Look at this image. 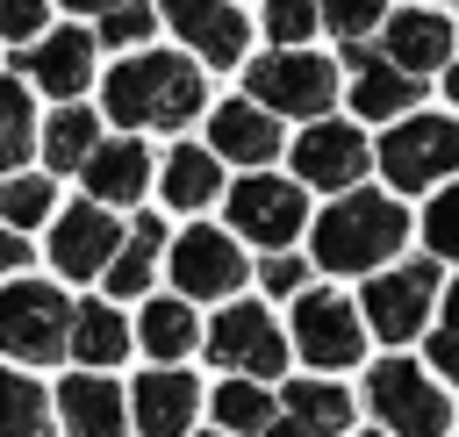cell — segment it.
I'll use <instances>...</instances> for the list:
<instances>
[{
  "mask_svg": "<svg viewBox=\"0 0 459 437\" xmlns=\"http://www.w3.org/2000/svg\"><path fill=\"white\" fill-rule=\"evenodd\" d=\"M108 115L122 129H186L201 115V64L179 57V50H143V57H122L100 86Z\"/></svg>",
  "mask_w": 459,
  "mask_h": 437,
  "instance_id": "1",
  "label": "cell"
},
{
  "mask_svg": "<svg viewBox=\"0 0 459 437\" xmlns=\"http://www.w3.org/2000/svg\"><path fill=\"white\" fill-rule=\"evenodd\" d=\"M308 236H316V265H323V272H373V265H387V258L402 251L409 215H402L387 193L344 186L337 208H323V215L308 222Z\"/></svg>",
  "mask_w": 459,
  "mask_h": 437,
  "instance_id": "2",
  "label": "cell"
},
{
  "mask_svg": "<svg viewBox=\"0 0 459 437\" xmlns=\"http://www.w3.org/2000/svg\"><path fill=\"white\" fill-rule=\"evenodd\" d=\"M72 351V301L50 279H14L0 294V358L50 365Z\"/></svg>",
  "mask_w": 459,
  "mask_h": 437,
  "instance_id": "3",
  "label": "cell"
},
{
  "mask_svg": "<svg viewBox=\"0 0 459 437\" xmlns=\"http://www.w3.org/2000/svg\"><path fill=\"white\" fill-rule=\"evenodd\" d=\"M380 172L402 193H430L437 179L459 172V122H445V115H394V129L380 136Z\"/></svg>",
  "mask_w": 459,
  "mask_h": 437,
  "instance_id": "4",
  "label": "cell"
},
{
  "mask_svg": "<svg viewBox=\"0 0 459 437\" xmlns=\"http://www.w3.org/2000/svg\"><path fill=\"white\" fill-rule=\"evenodd\" d=\"M366 401L394 437H445V423H452V401L437 394V380L416 358H380L366 380Z\"/></svg>",
  "mask_w": 459,
  "mask_h": 437,
  "instance_id": "5",
  "label": "cell"
},
{
  "mask_svg": "<svg viewBox=\"0 0 459 437\" xmlns=\"http://www.w3.org/2000/svg\"><path fill=\"white\" fill-rule=\"evenodd\" d=\"M244 86H251V100H265L273 115L316 122V115L337 100V64H330V57H308V50H294V43H280L273 57H258V64L244 72Z\"/></svg>",
  "mask_w": 459,
  "mask_h": 437,
  "instance_id": "6",
  "label": "cell"
},
{
  "mask_svg": "<svg viewBox=\"0 0 459 437\" xmlns=\"http://www.w3.org/2000/svg\"><path fill=\"white\" fill-rule=\"evenodd\" d=\"M294 351L316 373H344L366 358V308L337 301V294H294Z\"/></svg>",
  "mask_w": 459,
  "mask_h": 437,
  "instance_id": "7",
  "label": "cell"
},
{
  "mask_svg": "<svg viewBox=\"0 0 459 437\" xmlns=\"http://www.w3.org/2000/svg\"><path fill=\"white\" fill-rule=\"evenodd\" d=\"M230 229L258 251H287L301 229H308V201L294 179H273V172H251L244 186H230Z\"/></svg>",
  "mask_w": 459,
  "mask_h": 437,
  "instance_id": "8",
  "label": "cell"
},
{
  "mask_svg": "<svg viewBox=\"0 0 459 437\" xmlns=\"http://www.w3.org/2000/svg\"><path fill=\"white\" fill-rule=\"evenodd\" d=\"M208 358H215L222 373L273 380V373L287 365V337H280V322H273L258 301H237V308H222V315L208 322Z\"/></svg>",
  "mask_w": 459,
  "mask_h": 437,
  "instance_id": "9",
  "label": "cell"
},
{
  "mask_svg": "<svg viewBox=\"0 0 459 437\" xmlns=\"http://www.w3.org/2000/svg\"><path fill=\"white\" fill-rule=\"evenodd\" d=\"M430 294H437V265H430V258L366 279V301H359V308H366V330H373L380 344H409V337L423 330V315H430Z\"/></svg>",
  "mask_w": 459,
  "mask_h": 437,
  "instance_id": "10",
  "label": "cell"
},
{
  "mask_svg": "<svg viewBox=\"0 0 459 437\" xmlns=\"http://www.w3.org/2000/svg\"><path fill=\"white\" fill-rule=\"evenodd\" d=\"M122 229L129 222H115V208L108 201H72L65 215H57V229H50V258H57V272L65 279H100L108 272V258L122 251Z\"/></svg>",
  "mask_w": 459,
  "mask_h": 437,
  "instance_id": "11",
  "label": "cell"
},
{
  "mask_svg": "<svg viewBox=\"0 0 459 437\" xmlns=\"http://www.w3.org/2000/svg\"><path fill=\"white\" fill-rule=\"evenodd\" d=\"M172 279H179L186 301H222V294H237V287L251 279V265H244V251H237L230 229L194 222V229L172 244Z\"/></svg>",
  "mask_w": 459,
  "mask_h": 437,
  "instance_id": "12",
  "label": "cell"
},
{
  "mask_svg": "<svg viewBox=\"0 0 459 437\" xmlns=\"http://www.w3.org/2000/svg\"><path fill=\"white\" fill-rule=\"evenodd\" d=\"M373 165V150H366V136L351 129V122H308V136L294 143V172H301V186H323V193H344V186H359V172Z\"/></svg>",
  "mask_w": 459,
  "mask_h": 437,
  "instance_id": "13",
  "label": "cell"
},
{
  "mask_svg": "<svg viewBox=\"0 0 459 437\" xmlns=\"http://www.w3.org/2000/svg\"><path fill=\"white\" fill-rule=\"evenodd\" d=\"M158 14L179 29L186 50H201V64H237L244 43H251V29L230 0H158Z\"/></svg>",
  "mask_w": 459,
  "mask_h": 437,
  "instance_id": "14",
  "label": "cell"
},
{
  "mask_svg": "<svg viewBox=\"0 0 459 437\" xmlns=\"http://www.w3.org/2000/svg\"><path fill=\"white\" fill-rule=\"evenodd\" d=\"M93 50H100V36H86V29H43L29 50H22V72L43 86V93H57V100H72V93H86V72H93Z\"/></svg>",
  "mask_w": 459,
  "mask_h": 437,
  "instance_id": "15",
  "label": "cell"
},
{
  "mask_svg": "<svg viewBox=\"0 0 459 437\" xmlns=\"http://www.w3.org/2000/svg\"><path fill=\"white\" fill-rule=\"evenodd\" d=\"M208 150L230 165H273L280 158V122L265 100H222L208 115Z\"/></svg>",
  "mask_w": 459,
  "mask_h": 437,
  "instance_id": "16",
  "label": "cell"
},
{
  "mask_svg": "<svg viewBox=\"0 0 459 437\" xmlns=\"http://www.w3.org/2000/svg\"><path fill=\"white\" fill-rule=\"evenodd\" d=\"M380 50L402 64V72H445L452 64V21L423 0V7H402V14H387V29H380Z\"/></svg>",
  "mask_w": 459,
  "mask_h": 437,
  "instance_id": "17",
  "label": "cell"
},
{
  "mask_svg": "<svg viewBox=\"0 0 459 437\" xmlns=\"http://www.w3.org/2000/svg\"><path fill=\"white\" fill-rule=\"evenodd\" d=\"M194 408H201V387L186 380V373H143L136 387H129V423H136V437H186V423H194Z\"/></svg>",
  "mask_w": 459,
  "mask_h": 437,
  "instance_id": "18",
  "label": "cell"
},
{
  "mask_svg": "<svg viewBox=\"0 0 459 437\" xmlns=\"http://www.w3.org/2000/svg\"><path fill=\"white\" fill-rule=\"evenodd\" d=\"M57 416L72 437H129V408H122V387L100 380V365H79L65 387H57Z\"/></svg>",
  "mask_w": 459,
  "mask_h": 437,
  "instance_id": "19",
  "label": "cell"
},
{
  "mask_svg": "<svg viewBox=\"0 0 459 437\" xmlns=\"http://www.w3.org/2000/svg\"><path fill=\"white\" fill-rule=\"evenodd\" d=\"M79 179H86V193H93V201L122 208V201H143L151 158H143V143H136V136H115V143H93V158L79 165Z\"/></svg>",
  "mask_w": 459,
  "mask_h": 437,
  "instance_id": "20",
  "label": "cell"
},
{
  "mask_svg": "<svg viewBox=\"0 0 459 437\" xmlns=\"http://www.w3.org/2000/svg\"><path fill=\"white\" fill-rule=\"evenodd\" d=\"M351 107H359L366 122H394L402 107H416V72H402V64L380 50L373 64L351 72Z\"/></svg>",
  "mask_w": 459,
  "mask_h": 437,
  "instance_id": "21",
  "label": "cell"
},
{
  "mask_svg": "<svg viewBox=\"0 0 459 437\" xmlns=\"http://www.w3.org/2000/svg\"><path fill=\"white\" fill-rule=\"evenodd\" d=\"M158 186H165V201L172 208H208L215 193H222V158L215 150H201V143H179L165 165H158Z\"/></svg>",
  "mask_w": 459,
  "mask_h": 437,
  "instance_id": "22",
  "label": "cell"
},
{
  "mask_svg": "<svg viewBox=\"0 0 459 437\" xmlns=\"http://www.w3.org/2000/svg\"><path fill=\"white\" fill-rule=\"evenodd\" d=\"M208 330H201V315H194V301L179 294V301H143V315H136V344L151 351V358H186L194 344H201Z\"/></svg>",
  "mask_w": 459,
  "mask_h": 437,
  "instance_id": "23",
  "label": "cell"
},
{
  "mask_svg": "<svg viewBox=\"0 0 459 437\" xmlns=\"http://www.w3.org/2000/svg\"><path fill=\"white\" fill-rule=\"evenodd\" d=\"M129 344H136V330H129L108 301L72 308V358H79V365H122V358H129Z\"/></svg>",
  "mask_w": 459,
  "mask_h": 437,
  "instance_id": "24",
  "label": "cell"
},
{
  "mask_svg": "<svg viewBox=\"0 0 459 437\" xmlns=\"http://www.w3.org/2000/svg\"><path fill=\"white\" fill-rule=\"evenodd\" d=\"M158 251H165V222H151V215H143V222H129V229H122V251H115V258H108V272H100V279H108V294H122V301H129V294H143V287H151V272H158Z\"/></svg>",
  "mask_w": 459,
  "mask_h": 437,
  "instance_id": "25",
  "label": "cell"
},
{
  "mask_svg": "<svg viewBox=\"0 0 459 437\" xmlns=\"http://www.w3.org/2000/svg\"><path fill=\"white\" fill-rule=\"evenodd\" d=\"M50 416H57V401H50L29 373L0 365V437H43Z\"/></svg>",
  "mask_w": 459,
  "mask_h": 437,
  "instance_id": "26",
  "label": "cell"
},
{
  "mask_svg": "<svg viewBox=\"0 0 459 437\" xmlns=\"http://www.w3.org/2000/svg\"><path fill=\"white\" fill-rule=\"evenodd\" d=\"M93 143H100L93 107H57V115L43 122V165H50V172H79V165L93 158Z\"/></svg>",
  "mask_w": 459,
  "mask_h": 437,
  "instance_id": "27",
  "label": "cell"
},
{
  "mask_svg": "<svg viewBox=\"0 0 459 437\" xmlns=\"http://www.w3.org/2000/svg\"><path fill=\"white\" fill-rule=\"evenodd\" d=\"M215 416H222V430L258 437V430L280 416V394H265V380H251V373H230V380L215 387Z\"/></svg>",
  "mask_w": 459,
  "mask_h": 437,
  "instance_id": "28",
  "label": "cell"
},
{
  "mask_svg": "<svg viewBox=\"0 0 459 437\" xmlns=\"http://www.w3.org/2000/svg\"><path fill=\"white\" fill-rule=\"evenodd\" d=\"M29 136H36V122H29V86H22V79H0V172L29 165Z\"/></svg>",
  "mask_w": 459,
  "mask_h": 437,
  "instance_id": "29",
  "label": "cell"
},
{
  "mask_svg": "<svg viewBox=\"0 0 459 437\" xmlns=\"http://www.w3.org/2000/svg\"><path fill=\"white\" fill-rule=\"evenodd\" d=\"M280 401H287L294 416L323 423V430H344V423H351V394L330 387V380H294V387H280Z\"/></svg>",
  "mask_w": 459,
  "mask_h": 437,
  "instance_id": "30",
  "label": "cell"
},
{
  "mask_svg": "<svg viewBox=\"0 0 459 437\" xmlns=\"http://www.w3.org/2000/svg\"><path fill=\"white\" fill-rule=\"evenodd\" d=\"M50 201H57V193H50V179H29V172H14V179L0 186V215H7L14 229L43 222V215H50Z\"/></svg>",
  "mask_w": 459,
  "mask_h": 437,
  "instance_id": "31",
  "label": "cell"
},
{
  "mask_svg": "<svg viewBox=\"0 0 459 437\" xmlns=\"http://www.w3.org/2000/svg\"><path fill=\"white\" fill-rule=\"evenodd\" d=\"M423 244H430V258H459V179L430 201V215H423Z\"/></svg>",
  "mask_w": 459,
  "mask_h": 437,
  "instance_id": "32",
  "label": "cell"
},
{
  "mask_svg": "<svg viewBox=\"0 0 459 437\" xmlns=\"http://www.w3.org/2000/svg\"><path fill=\"white\" fill-rule=\"evenodd\" d=\"M151 21H158V14H151L143 0H115V7L100 14V43H108V50H122V43H151Z\"/></svg>",
  "mask_w": 459,
  "mask_h": 437,
  "instance_id": "33",
  "label": "cell"
},
{
  "mask_svg": "<svg viewBox=\"0 0 459 437\" xmlns=\"http://www.w3.org/2000/svg\"><path fill=\"white\" fill-rule=\"evenodd\" d=\"M316 14H323L316 0H273L265 7V36L273 43H301V36H316Z\"/></svg>",
  "mask_w": 459,
  "mask_h": 437,
  "instance_id": "34",
  "label": "cell"
},
{
  "mask_svg": "<svg viewBox=\"0 0 459 437\" xmlns=\"http://www.w3.org/2000/svg\"><path fill=\"white\" fill-rule=\"evenodd\" d=\"M380 14H387V0H323V21L351 43V36H366V29H380Z\"/></svg>",
  "mask_w": 459,
  "mask_h": 437,
  "instance_id": "35",
  "label": "cell"
},
{
  "mask_svg": "<svg viewBox=\"0 0 459 437\" xmlns=\"http://www.w3.org/2000/svg\"><path fill=\"white\" fill-rule=\"evenodd\" d=\"M301 279H308L301 258H287V251H265V258H258V287H265V294H301Z\"/></svg>",
  "mask_w": 459,
  "mask_h": 437,
  "instance_id": "36",
  "label": "cell"
},
{
  "mask_svg": "<svg viewBox=\"0 0 459 437\" xmlns=\"http://www.w3.org/2000/svg\"><path fill=\"white\" fill-rule=\"evenodd\" d=\"M0 36L7 43H36L43 36V0H0Z\"/></svg>",
  "mask_w": 459,
  "mask_h": 437,
  "instance_id": "37",
  "label": "cell"
},
{
  "mask_svg": "<svg viewBox=\"0 0 459 437\" xmlns=\"http://www.w3.org/2000/svg\"><path fill=\"white\" fill-rule=\"evenodd\" d=\"M430 373L459 387V330H437V337H430Z\"/></svg>",
  "mask_w": 459,
  "mask_h": 437,
  "instance_id": "38",
  "label": "cell"
},
{
  "mask_svg": "<svg viewBox=\"0 0 459 437\" xmlns=\"http://www.w3.org/2000/svg\"><path fill=\"white\" fill-rule=\"evenodd\" d=\"M258 437H337V430H323V423H308V416H294V408H287V416H273Z\"/></svg>",
  "mask_w": 459,
  "mask_h": 437,
  "instance_id": "39",
  "label": "cell"
},
{
  "mask_svg": "<svg viewBox=\"0 0 459 437\" xmlns=\"http://www.w3.org/2000/svg\"><path fill=\"white\" fill-rule=\"evenodd\" d=\"M22 265H29V236L7 222V229H0V272H22Z\"/></svg>",
  "mask_w": 459,
  "mask_h": 437,
  "instance_id": "40",
  "label": "cell"
},
{
  "mask_svg": "<svg viewBox=\"0 0 459 437\" xmlns=\"http://www.w3.org/2000/svg\"><path fill=\"white\" fill-rule=\"evenodd\" d=\"M445 330H459V279L445 287Z\"/></svg>",
  "mask_w": 459,
  "mask_h": 437,
  "instance_id": "41",
  "label": "cell"
},
{
  "mask_svg": "<svg viewBox=\"0 0 459 437\" xmlns=\"http://www.w3.org/2000/svg\"><path fill=\"white\" fill-rule=\"evenodd\" d=\"M65 7H72V14H108L115 0H65Z\"/></svg>",
  "mask_w": 459,
  "mask_h": 437,
  "instance_id": "42",
  "label": "cell"
},
{
  "mask_svg": "<svg viewBox=\"0 0 459 437\" xmlns=\"http://www.w3.org/2000/svg\"><path fill=\"white\" fill-rule=\"evenodd\" d=\"M445 93H452V100H459V64H445Z\"/></svg>",
  "mask_w": 459,
  "mask_h": 437,
  "instance_id": "43",
  "label": "cell"
},
{
  "mask_svg": "<svg viewBox=\"0 0 459 437\" xmlns=\"http://www.w3.org/2000/svg\"><path fill=\"white\" fill-rule=\"evenodd\" d=\"M366 437H380V430H366ZM387 437H394V430H387Z\"/></svg>",
  "mask_w": 459,
  "mask_h": 437,
  "instance_id": "44",
  "label": "cell"
}]
</instances>
